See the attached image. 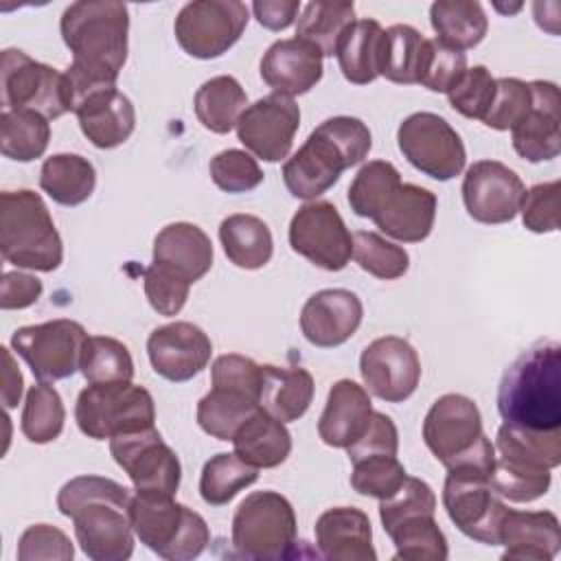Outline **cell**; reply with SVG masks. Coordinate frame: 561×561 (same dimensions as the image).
I'll return each mask as SVG.
<instances>
[{
	"label": "cell",
	"instance_id": "obj_1",
	"mask_svg": "<svg viewBox=\"0 0 561 561\" xmlns=\"http://www.w3.org/2000/svg\"><path fill=\"white\" fill-rule=\"evenodd\" d=\"M131 493L103 476H77L57 493V508L75 524V537L92 561H125L134 554Z\"/></svg>",
	"mask_w": 561,
	"mask_h": 561
},
{
	"label": "cell",
	"instance_id": "obj_22",
	"mask_svg": "<svg viewBox=\"0 0 561 561\" xmlns=\"http://www.w3.org/2000/svg\"><path fill=\"white\" fill-rule=\"evenodd\" d=\"M533 105L511 129L513 149L528 162L554 160L561 151L559 131V88L552 81H530Z\"/></svg>",
	"mask_w": 561,
	"mask_h": 561
},
{
	"label": "cell",
	"instance_id": "obj_17",
	"mask_svg": "<svg viewBox=\"0 0 561 561\" xmlns=\"http://www.w3.org/2000/svg\"><path fill=\"white\" fill-rule=\"evenodd\" d=\"M359 373L370 394L386 403H401L421 381V359L408 340L383 335L362 351Z\"/></svg>",
	"mask_w": 561,
	"mask_h": 561
},
{
	"label": "cell",
	"instance_id": "obj_43",
	"mask_svg": "<svg viewBox=\"0 0 561 561\" xmlns=\"http://www.w3.org/2000/svg\"><path fill=\"white\" fill-rule=\"evenodd\" d=\"M79 370L88 383H112L134 379L129 348L110 335H88L81 351Z\"/></svg>",
	"mask_w": 561,
	"mask_h": 561
},
{
	"label": "cell",
	"instance_id": "obj_32",
	"mask_svg": "<svg viewBox=\"0 0 561 561\" xmlns=\"http://www.w3.org/2000/svg\"><path fill=\"white\" fill-rule=\"evenodd\" d=\"M219 241L228 261L241 270H261L274 254L270 226L248 213L228 215L219 224Z\"/></svg>",
	"mask_w": 561,
	"mask_h": 561
},
{
	"label": "cell",
	"instance_id": "obj_9",
	"mask_svg": "<svg viewBox=\"0 0 561 561\" xmlns=\"http://www.w3.org/2000/svg\"><path fill=\"white\" fill-rule=\"evenodd\" d=\"M443 506L454 526L473 541L497 546L500 524L508 511L491 486V473L478 467H449L443 484Z\"/></svg>",
	"mask_w": 561,
	"mask_h": 561
},
{
	"label": "cell",
	"instance_id": "obj_54",
	"mask_svg": "<svg viewBox=\"0 0 561 561\" xmlns=\"http://www.w3.org/2000/svg\"><path fill=\"white\" fill-rule=\"evenodd\" d=\"M142 287L153 311L160 316H178L188 298L191 283L171 270L151 263L142 270Z\"/></svg>",
	"mask_w": 561,
	"mask_h": 561
},
{
	"label": "cell",
	"instance_id": "obj_6",
	"mask_svg": "<svg viewBox=\"0 0 561 561\" xmlns=\"http://www.w3.org/2000/svg\"><path fill=\"white\" fill-rule=\"evenodd\" d=\"M129 519L140 543L169 561H191L210 541L206 519L164 491H136Z\"/></svg>",
	"mask_w": 561,
	"mask_h": 561
},
{
	"label": "cell",
	"instance_id": "obj_3",
	"mask_svg": "<svg viewBox=\"0 0 561 561\" xmlns=\"http://www.w3.org/2000/svg\"><path fill=\"white\" fill-rule=\"evenodd\" d=\"M373 147L370 129L355 116L322 121L302 147L285 160L283 182L298 199H316L327 193L340 175L359 164Z\"/></svg>",
	"mask_w": 561,
	"mask_h": 561
},
{
	"label": "cell",
	"instance_id": "obj_49",
	"mask_svg": "<svg viewBox=\"0 0 561 561\" xmlns=\"http://www.w3.org/2000/svg\"><path fill=\"white\" fill-rule=\"evenodd\" d=\"M405 478V467L397 460V456L373 454L353 462L351 486L359 495L386 500L403 484Z\"/></svg>",
	"mask_w": 561,
	"mask_h": 561
},
{
	"label": "cell",
	"instance_id": "obj_8",
	"mask_svg": "<svg viewBox=\"0 0 561 561\" xmlns=\"http://www.w3.org/2000/svg\"><path fill=\"white\" fill-rule=\"evenodd\" d=\"M296 513L276 491L245 495L232 517V546L248 559H285L296 546Z\"/></svg>",
	"mask_w": 561,
	"mask_h": 561
},
{
	"label": "cell",
	"instance_id": "obj_14",
	"mask_svg": "<svg viewBox=\"0 0 561 561\" xmlns=\"http://www.w3.org/2000/svg\"><path fill=\"white\" fill-rule=\"evenodd\" d=\"M289 245L320 270L340 272L353 256V234L327 199L302 204L289 221Z\"/></svg>",
	"mask_w": 561,
	"mask_h": 561
},
{
	"label": "cell",
	"instance_id": "obj_39",
	"mask_svg": "<svg viewBox=\"0 0 561 561\" xmlns=\"http://www.w3.org/2000/svg\"><path fill=\"white\" fill-rule=\"evenodd\" d=\"M353 24V2H309L302 7L296 22V37L313 44L322 57H333Z\"/></svg>",
	"mask_w": 561,
	"mask_h": 561
},
{
	"label": "cell",
	"instance_id": "obj_41",
	"mask_svg": "<svg viewBox=\"0 0 561 561\" xmlns=\"http://www.w3.org/2000/svg\"><path fill=\"white\" fill-rule=\"evenodd\" d=\"M259 408V401L243 392L213 386L210 392L197 401V425L217 440H232L243 421Z\"/></svg>",
	"mask_w": 561,
	"mask_h": 561
},
{
	"label": "cell",
	"instance_id": "obj_27",
	"mask_svg": "<svg viewBox=\"0 0 561 561\" xmlns=\"http://www.w3.org/2000/svg\"><path fill=\"white\" fill-rule=\"evenodd\" d=\"M436 206L438 199L432 191L419 184L401 182L373 221L386 237L394 241L421 243L434 228Z\"/></svg>",
	"mask_w": 561,
	"mask_h": 561
},
{
	"label": "cell",
	"instance_id": "obj_58",
	"mask_svg": "<svg viewBox=\"0 0 561 561\" xmlns=\"http://www.w3.org/2000/svg\"><path fill=\"white\" fill-rule=\"evenodd\" d=\"M75 557V548L64 530L50 524H33L28 526L18 541V559L35 561V559H57L70 561Z\"/></svg>",
	"mask_w": 561,
	"mask_h": 561
},
{
	"label": "cell",
	"instance_id": "obj_31",
	"mask_svg": "<svg viewBox=\"0 0 561 561\" xmlns=\"http://www.w3.org/2000/svg\"><path fill=\"white\" fill-rule=\"evenodd\" d=\"M234 454L256 469H274L291 454V434L285 423L256 410L232 436Z\"/></svg>",
	"mask_w": 561,
	"mask_h": 561
},
{
	"label": "cell",
	"instance_id": "obj_56",
	"mask_svg": "<svg viewBox=\"0 0 561 561\" xmlns=\"http://www.w3.org/2000/svg\"><path fill=\"white\" fill-rule=\"evenodd\" d=\"M559 180L535 184L524 193L519 213L526 230L537 234L557 232L559 228Z\"/></svg>",
	"mask_w": 561,
	"mask_h": 561
},
{
	"label": "cell",
	"instance_id": "obj_50",
	"mask_svg": "<svg viewBox=\"0 0 561 561\" xmlns=\"http://www.w3.org/2000/svg\"><path fill=\"white\" fill-rule=\"evenodd\" d=\"M436 495L427 482L408 476L403 484L386 500H379V519L383 530L390 535L401 522L416 515H434Z\"/></svg>",
	"mask_w": 561,
	"mask_h": 561
},
{
	"label": "cell",
	"instance_id": "obj_26",
	"mask_svg": "<svg viewBox=\"0 0 561 561\" xmlns=\"http://www.w3.org/2000/svg\"><path fill=\"white\" fill-rule=\"evenodd\" d=\"M370 416L373 403L368 390L353 379H340L327 394L318 421V436L329 447L346 449L366 432Z\"/></svg>",
	"mask_w": 561,
	"mask_h": 561
},
{
	"label": "cell",
	"instance_id": "obj_62",
	"mask_svg": "<svg viewBox=\"0 0 561 561\" xmlns=\"http://www.w3.org/2000/svg\"><path fill=\"white\" fill-rule=\"evenodd\" d=\"M2 351V403L7 410L15 408L22 399V390H24V379H22V373L11 355V351L7 346L0 348Z\"/></svg>",
	"mask_w": 561,
	"mask_h": 561
},
{
	"label": "cell",
	"instance_id": "obj_30",
	"mask_svg": "<svg viewBox=\"0 0 561 561\" xmlns=\"http://www.w3.org/2000/svg\"><path fill=\"white\" fill-rule=\"evenodd\" d=\"M313 377L302 366H261L259 405L280 423L298 421L313 401Z\"/></svg>",
	"mask_w": 561,
	"mask_h": 561
},
{
	"label": "cell",
	"instance_id": "obj_13",
	"mask_svg": "<svg viewBox=\"0 0 561 561\" xmlns=\"http://www.w3.org/2000/svg\"><path fill=\"white\" fill-rule=\"evenodd\" d=\"M88 333L83 324L68 318L28 324L11 335V348L28 364L37 381H59L79 370Z\"/></svg>",
	"mask_w": 561,
	"mask_h": 561
},
{
	"label": "cell",
	"instance_id": "obj_48",
	"mask_svg": "<svg viewBox=\"0 0 561 561\" xmlns=\"http://www.w3.org/2000/svg\"><path fill=\"white\" fill-rule=\"evenodd\" d=\"M353 259L364 272L381 280L401 278L410 267L405 248L370 230H357L353 234Z\"/></svg>",
	"mask_w": 561,
	"mask_h": 561
},
{
	"label": "cell",
	"instance_id": "obj_40",
	"mask_svg": "<svg viewBox=\"0 0 561 561\" xmlns=\"http://www.w3.org/2000/svg\"><path fill=\"white\" fill-rule=\"evenodd\" d=\"M50 140L48 118L33 110H4L0 114V151L15 162L44 156Z\"/></svg>",
	"mask_w": 561,
	"mask_h": 561
},
{
	"label": "cell",
	"instance_id": "obj_38",
	"mask_svg": "<svg viewBox=\"0 0 561 561\" xmlns=\"http://www.w3.org/2000/svg\"><path fill=\"white\" fill-rule=\"evenodd\" d=\"M383 28L377 20L364 18L346 31L337 46V64L348 83L366 85L379 77V46Z\"/></svg>",
	"mask_w": 561,
	"mask_h": 561
},
{
	"label": "cell",
	"instance_id": "obj_25",
	"mask_svg": "<svg viewBox=\"0 0 561 561\" xmlns=\"http://www.w3.org/2000/svg\"><path fill=\"white\" fill-rule=\"evenodd\" d=\"M318 550L331 561H375L370 519L362 508L333 506L313 526Z\"/></svg>",
	"mask_w": 561,
	"mask_h": 561
},
{
	"label": "cell",
	"instance_id": "obj_29",
	"mask_svg": "<svg viewBox=\"0 0 561 561\" xmlns=\"http://www.w3.org/2000/svg\"><path fill=\"white\" fill-rule=\"evenodd\" d=\"M81 134L96 149H114L123 145L136 127V110L121 90L110 88L88 96L77 110Z\"/></svg>",
	"mask_w": 561,
	"mask_h": 561
},
{
	"label": "cell",
	"instance_id": "obj_45",
	"mask_svg": "<svg viewBox=\"0 0 561 561\" xmlns=\"http://www.w3.org/2000/svg\"><path fill=\"white\" fill-rule=\"evenodd\" d=\"M401 186V173L388 160L366 162L348 186V206L357 217L373 219Z\"/></svg>",
	"mask_w": 561,
	"mask_h": 561
},
{
	"label": "cell",
	"instance_id": "obj_51",
	"mask_svg": "<svg viewBox=\"0 0 561 561\" xmlns=\"http://www.w3.org/2000/svg\"><path fill=\"white\" fill-rule=\"evenodd\" d=\"M210 180L224 193H248L263 182V171L256 158L243 149H224L208 162Z\"/></svg>",
	"mask_w": 561,
	"mask_h": 561
},
{
	"label": "cell",
	"instance_id": "obj_36",
	"mask_svg": "<svg viewBox=\"0 0 561 561\" xmlns=\"http://www.w3.org/2000/svg\"><path fill=\"white\" fill-rule=\"evenodd\" d=\"M248 107V94L230 75H219L204 81L193 99V110L204 129L228 134L237 127L239 116Z\"/></svg>",
	"mask_w": 561,
	"mask_h": 561
},
{
	"label": "cell",
	"instance_id": "obj_28",
	"mask_svg": "<svg viewBox=\"0 0 561 561\" xmlns=\"http://www.w3.org/2000/svg\"><path fill=\"white\" fill-rule=\"evenodd\" d=\"M210 237L191 221L167 224L153 239V261L182 276L191 285L208 274L213 267Z\"/></svg>",
	"mask_w": 561,
	"mask_h": 561
},
{
	"label": "cell",
	"instance_id": "obj_7",
	"mask_svg": "<svg viewBox=\"0 0 561 561\" xmlns=\"http://www.w3.org/2000/svg\"><path fill=\"white\" fill-rule=\"evenodd\" d=\"M75 421L92 440L156 427V405L147 388L131 381L90 383L77 397Z\"/></svg>",
	"mask_w": 561,
	"mask_h": 561
},
{
	"label": "cell",
	"instance_id": "obj_18",
	"mask_svg": "<svg viewBox=\"0 0 561 561\" xmlns=\"http://www.w3.org/2000/svg\"><path fill=\"white\" fill-rule=\"evenodd\" d=\"M526 186L522 178L497 160L473 162L462 180L467 215L480 224H506L519 213Z\"/></svg>",
	"mask_w": 561,
	"mask_h": 561
},
{
	"label": "cell",
	"instance_id": "obj_20",
	"mask_svg": "<svg viewBox=\"0 0 561 561\" xmlns=\"http://www.w3.org/2000/svg\"><path fill=\"white\" fill-rule=\"evenodd\" d=\"M151 368L167 381L182 383L197 377L210 362L213 342L193 322L175 320L151 331L147 340Z\"/></svg>",
	"mask_w": 561,
	"mask_h": 561
},
{
	"label": "cell",
	"instance_id": "obj_57",
	"mask_svg": "<svg viewBox=\"0 0 561 561\" xmlns=\"http://www.w3.org/2000/svg\"><path fill=\"white\" fill-rule=\"evenodd\" d=\"M210 386L237 390L259 401L261 366L254 359L239 353L219 355L210 366Z\"/></svg>",
	"mask_w": 561,
	"mask_h": 561
},
{
	"label": "cell",
	"instance_id": "obj_24",
	"mask_svg": "<svg viewBox=\"0 0 561 561\" xmlns=\"http://www.w3.org/2000/svg\"><path fill=\"white\" fill-rule=\"evenodd\" d=\"M497 546H504L502 559L552 561L561 548V526L552 511H515L508 508Z\"/></svg>",
	"mask_w": 561,
	"mask_h": 561
},
{
	"label": "cell",
	"instance_id": "obj_55",
	"mask_svg": "<svg viewBox=\"0 0 561 561\" xmlns=\"http://www.w3.org/2000/svg\"><path fill=\"white\" fill-rule=\"evenodd\" d=\"M465 70H467V55L462 50L449 48L438 39H430L425 66L419 83L432 92L447 94L449 88H454L456 81L465 75Z\"/></svg>",
	"mask_w": 561,
	"mask_h": 561
},
{
	"label": "cell",
	"instance_id": "obj_21",
	"mask_svg": "<svg viewBox=\"0 0 561 561\" xmlns=\"http://www.w3.org/2000/svg\"><path fill=\"white\" fill-rule=\"evenodd\" d=\"M364 318V305L351 289H320L300 311V331L318 348H335L351 340Z\"/></svg>",
	"mask_w": 561,
	"mask_h": 561
},
{
	"label": "cell",
	"instance_id": "obj_34",
	"mask_svg": "<svg viewBox=\"0 0 561 561\" xmlns=\"http://www.w3.org/2000/svg\"><path fill=\"white\" fill-rule=\"evenodd\" d=\"M39 186L53 202L79 206L92 197L96 171L92 162L79 153H55L42 164Z\"/></svg>",
	"mask_w": 561,
	"mask_h": 561
},
{
	"label": "cell",
	"instance_id": "obj_63",
	"mask_svg": "<svg viewBox=\"0 0 561 561\" xmlns=\"http://www.w3.org/2000/svg\"><path fill=\"white\" fill-rule=\"evenodd\" d=\"M495 9H497V11H502V13H508V15H511V13H517V11L522 9V2H517V4H513V7H500V4L495 2Z\"/></svg>",
	"mask_w": 561,
	"mask_h": 561
},
{
	"label": "cell",
	"instance_id": "obj_5",
	"mask_svg": "<svg viewBox=\"0 0 561 561\" xmlns=\"http://www.w3.org/2000/svg\"><path fill=\"white\" fill-rule=\"evenodd\" d=\"M0 252L7 263L35 272H55L64 243L42 195L31 188L0 195Z\"/></svg>",
	"mask_w": 561,
	"mask_h": 561
},
{
	"label": "cell",
	"instance_id": "obj_10",
	"mask_svg": "<svg viewBox=\"0 0 561 561\" xmlns=\"http://www.w3.org/2000/svg\"><path fill=\"white\" fill-rule=\"evenodd\" d=\"M0 88L4 110H33L48 121L72 112L66 75L35 61L24 50H2Z\"/></svg>",
	"mask_w": 561,
	"mask_h": 561
},
{
	"label": "cell",
	"instance_id": "obj_46",
	"mask_svg": "<svg viewBox=\"0 0 561 561\" xmlns=\"http://www.w3.org/2000/svg\"><path fill=\"white\" fill-rule=\"evenodd\" d=\"M388 537L394 543V559L445 561L449 557L445 533L438 528L434 515L410 517L401 522Z\"/></svg>",
	"mask_w": 561,
	"mask_h": 561
},
{
	"label": "cell",
	"instance_id": "obj_15",
	"mask_svg": "<svg viewBox=\"0 0 561 561\" xmlns=\"http://www.w3.org/2000/svg\"><path fill=\"white\" fill-rule=\"evenodd\" d=\"M110 454L114 462L129 476L136 491L178 493L182 480L180 458L162 440L156 427L112 436Z\"/></svg>",
	"mask_w": 561,
	"mask_h": 561
},
{
	"label": "cell",
	"instance_id": "obj_19",
	"mask_svg": "<svg viewBox=\"0 0 561 561\" xmlns=\"http://www.w3.org/2000/svg\"><path fill=\"white\" fill-rule=\"evenodd\" d=\"M482 436V416L476 401L458 392L438 397L423 421V440L445 469L465 456Z\"/></svg>",
	"mask_w": 561,
	"mask_h": 561
},
{
	"label": "cell",
	"instance_id": "obj_12",
	"mask_svg": "<svg viewBox=\"0 0 561 561\" xmlns=\"http://www.w3.org/2000/svg\"><path fill=\"white\" fill-rule=\"evenodd\" d=\"M403 158L423 175L447 182L462 173L467 151L460 134L434 112H414L397 129Z\"/></svg>",
	"mask_w": 561,
	"mask_h": 561
},
{
	"label": "cell",
	"instance_id": "obj_33",
	"mask_svg": "<svg viewBox=\"0 0 561 561\" xmlns=\"http://www.w3.org/2000/svg\"><path fill=\"white\" fill-rule=\"evenodd\" d=\"M427 42L430 39L410 24H392L386 28L379 46V77L399 85L419 83Z\"/></svg>",
	"mask_w": 561,
	"mask_h": 561
},
{
	"label": "cell",
	"instance_id": "obj_44",
	"mask_svg": "<svg viewBox=\"0 0 561 561\" xmlns=\"http://www.w3.org/2000/svg\"><path fill=\"white\" fill-rule=\"evenodd\" d=\"M64 421L66 408L59 392L48 381H37L35 386H31L20 419L22 434L35 445H46L59 438Z\"/></svg>",
	"mask_w": 561,
	"mask_h": 561
},
{
	"label": "cell",
	"instance_id": "obj_59",
	"mask_svg": "<svg viewBox=\"0 0 561 561\" xmlns=\"http://www.w3.org/2000/svg\"><path fill=\"white\" fill-rule=\"evenodd\" d=\"M397 451H399V432H397L394 421L388 414L375 412V410H373L366 432L353 445L346 447L351 462L373 456V454L397 456Z\"/></svg>",
	"mask_w": 561,
	"mask_h": 561
},
{
	"label": "cell",
	"instance_id": "obj_42",
	"mask_svg": "<svg viewBox=\"0 0 561 561\" xmlns=\"http://www.w3.org/2000/svg\"><path fill=\"white\" fill-rule=\"evenodd\" d=\"M259 480V469L241 460L234 451L210 456L199 476V495L208 506L228 504L239 491Z\"/></svg>",
	"mask_w": 561,
	"mask_h": 561
},
{
	"label": "cell",
	"instance_id": "obj_11",
	"mask_svg": "<svg viewBox=\"0 0 561 561\" xmlns=\"http://www.w3.org/2000/svg\"><path fill=\"white\" fill-rule=\"evenodd\" d=\"M250 9L239 0H195L186 2L173 33L180 48L195 59H217L243 35Z\"/></svg>",
	"mask_w": 561,
	"mask_h": 561
},
{
	"label": "cell",
	"instance_id": "obj_60",
	"mask_svg": "<svg viewBox=\"0 0 561 561\" xmlns=\"http://www.w3.org/2000/svg\"><path fill=\"white\" fill-rule=\"evenodd\" d=\"M42 280L26 272H4L0 283V307L4 311L26 309L42 296Z\"/></svg>",
	"mask_w": 561,
	"mask_h": 561
},
{
	"label": "cell",
	"instance_id": "obj_2",
	"mask_svg": "<svg viewBox=\"0 0 561 561\" xmlns=\"http://www.w3.org/2000/svg\"><path fill=\"white\" fill-rule=\"evenodd\" d=\"M497 412L506 423L561 430V344L539 340L522 351L497 386Z\"/></svg>",
	"mask_w": 561,
	"mask_h": 561
},
{
	"label": "cell",
	"instance_id": "obj_53",
	"mask_svg": "<svg viewBox=\"0 0 561 561\" xmlns=\"http://www.w3.org/2000/svg\"><path fill=\"white\" fill-rule=\"evenodd\" d=\"M495 96V77L486 66L467 68L465 75L449 88V105L465 118L482 121Z\"/></svg>",
	"mask_w": 561,
	"mask_h": 561
},
{
	"label": "cell",
	"instance_id": "obj_35",
	"mask_svg": "<svg viewBox=\"0 0 561 561\" xmlns=\"http://www.w3.org/2000/svg\"><path fill=\"white\" fill-rule=\"evenodd\" d=\"M430 22L436 39L456 50L478 46L489 31L484 9L476 0H436L430 7Z\"/></svg>",
	"mask_w": 561,
	"mask_h": 561
},
{
	"label": "cell",
	"instance_id": "obj_52",
	"mask_svg": "<svg viewBox=\"0 0 561 561\" xmlns=\"http://www.w3.org/2000/svg\"><path fill=\"white\" fill-rule=\"evenodd\" d=\"M530 105H533L530 83L517 77H500L495 79V96L482 123L491 129L508 131L528 114Z\"/></svg>",
	"mask_w": 561,
	"mask_h": 561
},
{
	"label": "cell",
	"instance_id": "obj_23",
	"mask_svg": "<svg viewBox=\"0 0 561 561\" xmlns=\"http://www.w3.org/2000/svg\"><path fill=\"white\" fill-rule=\"evenodd\" d=\"M259 72L276 94L294 99L322 79V53L300 37L278 39L263 53Z\"/></svg>",
	"mask_w": 561,
	"mask_h": 561
},
{
	"label": "cell",
	"instance_id": "obj_61",
	"mask_svg": "<svg viewBox=\"0 0 561 561\" xmlns=\"http://www.w3.org/2000/svg\"><path fill=\"white\" fill-rule=\"evenodd\" d=\"M302 4L296 0H256L252 2V13L261 26L267 31H285L298 20Z\"/></svg>",
	"mask_w": 561,
	"mask_h": 561
},
{
	"label": "cell",
	"instance_id": "obj_47",
	"mask_svg": "<svg viewBox=\"0 0 561 561\" xmlns=\"http://www.w3.org/2000/svg\"><path fill=\"white\" fill-rule=\"evenodd\" d=\"M552 469L524 465L515 460H506L495 456V467L491 473L493 491L508 502H535L537 497L546 495L552 482Z\"/></svg>",
	"mask_w": 561,
	"mask_h": 561
},
{
	"label": "cell",
	"instance_id": "obj_4",
	"mask_svg": "<svg viewBox=\"0 0 561 561\" xmlns=\"http://www.w3.org/2000/svg\"><path fill=\"white\" fill-rule=\"evenodd\" d=\"M72 64L118 79L127 61L129 9L114 0H79L64 9L59 20Z\"/></svg>",
	"mask_w": 561,
	"mask_h": 561
},
{
	"label": "cell",
	"instance_id": "obj_37",
	"mask_svg": "<svg viewBox=\"0 0 561 561\" xmlns=\"http://www.w3.org/2000/svg\"><path fill=\"white\" fill-rule=\"evenodd\" d=\"M495 456L554 469L561 465V430H533L515 423H502L495 434Z\"/></svg>",
	"mask_w": 561,
	"mask_h": 561
},
{
	"label": "cell",
	"instance_id": "obj_16",
	"mask_svg": "<svg viewBox=\"0 0 561 561\" xmlns=\"http://www.w3.org/2000/svg\"><path fill=\"white\" fill-rule=\"evenodd\" d=\"M300 127V107L283 94H267L250 103L237 121L239 142L265 162H280L289 156Z\"/></svg>",
	"mask_w": 561,
	"mask_h": 561
}]
</instances>
